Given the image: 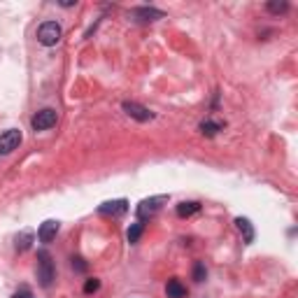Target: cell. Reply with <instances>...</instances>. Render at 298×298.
Listing matches in <instances>:
<instances>
[{
    "label": "cell",
    "instance_id": "1",
    "mask_svg": "<svg viewBox=\"0 0 298 298\" xmlns=\"http://www.w3.org/2000/svg\"><path fill=\"white\" fill-rule=\"evenodd\" d=\"M54 261L52 256H49V252L47 249H42V252H37V280H40V284L42 287H52L54 282Z\"/></svg>",
    "mask_w": 298,
    "mask_h": 298
},
{
    "label": "cell",
    "instance_id": "2",
    "mask_svg": "<svg viewBox=\"0 0 298 298\" xmlns=\"http://www.w3.org/2000/svg\"><path fill=\"white\" fill-rule=\"evenodd\" d=\"M61 40V26L56 21H44L42 26L37 28V42L44 47H54Z\"/></svg>",
    "mask_w": 298,
    "mask_h": 298
},
{
    "label": "cell",
    "instance_id": "3",
    "mask_svg": "<svg viewBox=\"0 0 298 298\" xmlns=\"http://www.w3.org/2000/svg\"><path fill=\"white\" fill-rule=\"evenodd\" d=\"M56 119H59L56 110H52V107H44V110H40V112L33 114L30 126H33V131H47V128H52L54 123H56Z\"/></svg>",
    "mask_w": 298,
    "mask_h": 298
},
{
    "label": "cell",
    "instance_id": "4",
    "mask_svg": "<svg viewBox=\"0 0 298 298\" xmlns=\"http://www.w3.org/2000/svg\"><path fill=\"white\" fill-rule=\"evenodd\" d=\"M19 145H21V131H17V128L5 131L2 135H0V156L12 154L14 149H19Z\"/></svg>",
    "mask_w": 298,
    "mask_h": 298
},
{
    "label": "cell",
    "instance_id": "5",
    "mask_svg": "<svg viewBox=\"0 0 298 298\" xmlns=\"http://www.w3.org/2000/svg\"><path fill=\"white\" fill-rule=\"evenodd\" d=\"M123 112L128 114L131 119H135V121H151L154 119V112H149L145 105H140V103H133V100H126L123 103Z\"/></svg>",
    "mask_w": 298,
    "mask_h": 298
},
{
    "label": "cell",
    "instance_id": "6",
    "mask_svg": "<svg viewBox=\"0 0 298 298\" xmlns=\"http://www.w3.org/2000/svg\"><path fill=\"white\" fill-rule=\"evenodd\" d=\"M168 201V196H154V198H147V201H142L140 205H138V217L142 219H147V217H151L154 212L161 210V205Z\"/></svg>",
    "mask_w": 298,
    "mask_h": 298
},
{
    "label": "cell",
    "instance_id": "7",
    "mask_svg": "<svg viewBox=\"0 0 298 298\" xmlns=\"http://www.w3.org/2000/svg\"><path fill=\"white\" fill-rule=\"evenodd\" d=\"M131 17L135 21H145V24H151V21H158V19H163L166 14L156 7H135L131 9Z\"/></svg>",
    "mask_w": 298,
    "mask_h": 298
},
{
    "label": "cell",
    "instance_id": "8",
    "mask_svg": "<svg viewBox=\"0 0 298 298\" xmlns=\"http://www.w3.org/2000/svg\"><path fill=\"white\" fill-rule=\"evenodd\" d=\"M98 212H100V214H107V217H119V214H123V212H128V201L119 198V201L103 203V205L98 208Z\"/></svg>",
    "mask_w": 298,
    "mask_h": 298
},
{
    "label": "cell",
    "instance_id": "9",
    "mask_svg": "<svg viewBox=\"0 0 298 298\" xmlns=\"http://www.w3.org/2000/svg\"><path fill=\"white\" fill-rule=\"evenodd\" d=\"M56 233H59V221L47 219L40 226V231H37V238H40V242H52L54 238H56Z\"/></svg>",
    "mask_w": 298,
    "mask_h": 298
},
{
    "label": "cell",
    "instance_id": "10",
    "mask_svg": "<svg viewBox=\"0 0 298 298\" xmlns=\"http://www.w3.org/2000/svg\"><path fill=\"white\" fill-rule=\"evenodd\" d=\"M236 226H238V231L242 233V240H245L247 245H252L254 242V226H252V221L249 219H245V217H238L236 219Z\"/></svg>",
    "mask_w": 298,
    "mask_h": 298
},
{
    "label": "cell",
    "instance_id": "11",
    "mask_svg": "<svg viewBox=\"0 0 298 298\" xmlns=\"http://www.w3.org/2000/svg\"><path fill=\"white\" fill-rule=\"evenodd\" d=\"M166 294H168V298H184L186 296V287L179 280H168Z\"/></svg>",
    "mask_w": 298,
    "mask_h": 298
},
{
    "label": "cell",
    "instance_id": "12",
    "mask_svg": "<svg viewBox=\"0 0 298 298\" xmlns=\"http://www.w3.org/2000/svg\"><path fill=\"white\" fill-rule=\"evenodd\" d=\"M201 210V203H196V201H184V203H179L177 205V217H191V214H196V212Z\"/></svg>",
    "mask_w": 298,
    "mask_h": 298
},
{
    "label": "cell",
    "instance_id": "13",
    "mask_svg": "<svg viewBox=\"0 0 298 298\" xmlns=\"http://www.w3.org/2000/svg\"><path fill=\"white\" fill-rule=\"evenodd\" d=\"M33 238H35L33 231H21V233L17 236V249L19 252H26L28 247H30V242H33Z\"/></svg>",
    "mask_w": 298,
    "mask_h": 298
},
{
    "label": "cell",
    "instance_id": "14",
    "mask_svg": "<svg viewBox=\"0 0 298 298\" xmlns=\"http://www.w3.org/2000/svg\"><path fill=\"white\" fill-rule=\"evenodd\" d=\"M224 126H221V121H203L201 123V131H203V135H208V138H212V135H217V133L221 131Z\"/></svg>",
    "mask_w": 298,
    "mask_h": 298
},
{
    "label": "cell",
    "instance_id": "15",
    "mask_svg": "<svg viewBox=\"0 0 298 298\" xmlns=\"http://www.w3.org/2000/svg\"><path fill=\"white\" fill-rule=\"evenodd\" d=\"M266 7H268V12H272V14H284V12L289 9V2H287V0H270Z\"/></svg>",
    "mask_w": 298,
    "mask_h": 298
},
{
    "label": "cell",
    "instance_id": "16",
    "mask_svg": "<svg viewBox=\"0 0 298 298\" xmlns=\"http://www.w3.org/2000/svg\"><path fill=\"white\" fill-rule=\"evenodd\" d=\"M142 231H145V224H142V221H135V224L128 228V242H138L142 236Z\"/></svg>",
    "mask_w": 298,
    "mask_h": 298
},
{
    "label": "cell",
    "instance_id": "17",
    "mask_svg": "<svg viewBox=\"0 0 298 298\" xmlns=\"http://www.w3.org/2000/svg\"><path fill=\"white\" fill-rule=\"evenodd\" d=\"M205 277H208V268H205V263H203V261H198L196 266H193V280L203 282Z\"/></svg>",
    "mask_w": 298,
    "mask_h": 298
},
{
    "label": "cell",
    "instance_id": "18",
    "mask_svg": "<svg viewBox=\"0 0 298 298\" xmlns=\"http://www.w3.org/2000/svg\"><path fill=\"white\" fill-rule=\"evenodd\" d=\"M98 289H100V280H96V277H89L84 282V294H96Z\"/></svg>",
    "mask_w": 298,
    "mask_h": 298
},
{
    "label": "cell",
    "instance_id": "19",
    "mask_svg": "<svg viewBox=\"0 0 298 298\" xmlns=\"http://www.w3.org/2000/svg\"><path fill=\"white\" fill-rule=\"evenodd\" d=\"M72 268H75L77 272H84L87 270V263H84V259H79L77 256V259H72Z\"/></svg>",
    "mask_w": 298,
    "mask_h": 298
},
{
    "label": "cell",
    "instance_id": "20",
    "mask_svg": "<svg viewBox=\"0 0 298 298\" xmlns=\"http://www.w3.org/2000/svg\"><path fill=\"white\" fill-rule=\"evenodd\" d=\"M14 298H33L28 291H19V294H14Z\"/></svg>",
    "mask_w": 298,
    "mask_h": 298
},
{
    "label": "cell",
    "instance_id": "21",
    "mask_svg": "<svg viewBox=\"0 0 298 298\" xmlns=\"http://www.w3.org/2000/svg\"><path fill=\"white\" fill-rule=\"evenodd\" d=\"M72 5H75L72 0H63V2H61V7H72Z\"/></svg>",
    "mask_w": 298,
    "mask_h": 298
}]
</instances>
